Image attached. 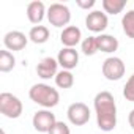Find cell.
Segmentation results:
<instances>
[{
  "label": "cell",
  "mask_w": 134,
  "mask_h": 134,
  "mask_svg": "<svg viewBox=\"0 0 134 134\" xmlns=\"http://www.w3.org/2000/svg\"><path fill=\"white\" fill-rule=\"evenodd\" d=\"M93 107L96 114V125L101 131L110 132L117 126V104L110 92L104 90L96 93L93 99Z\"/></svg>",
  "instance_id": "1"
},
{
  "label": "cell",
  "mask_w": 134,
  "mask_h": 134,
  "mask_svg": "<svg viewBox=\"0 0 134 134\" xmlns=\"http://www.w3.org/2000/svg\"><path fill=\"white\" fill-rule=\"evenodd\" d=\"M29 98L35 104H40L44 109H52L58 104L60 93L57 88H54L47 84H35L29 90Z\"/></svg>",
  "instance_id": "2"
},
{
  "label": "cell",
  "mask_w": 134,
  "mask_h": 134,
  "mask_svg": "<svg viewBox=\"0 0 134 134\" xmlns=\"http://www.w3.org/2000/svg\"><path fill=\"white\" fill-rule=\"evenodd\" d=\"M22 110H24L22 101L16 95L8 93V92L0 93V112H2L3 117L13 118V120L19 118L22 115Z\"/></svg>",
  "instance_id": "3"
},
{
  "label": "cell",
  "mask_w": 134,
  "mask_h": 134,
  "mask_svg": "<svg viewBox=\"0 0 134 134\" xmlns=\"http://www.w3.org/2000/svg\"><path fill=\"white\" fill-rule=\"evenodd\" d=\"M47 21L51 25L57 27V29H65L68 27L70 21H71V11L70 8L63 5V3H52L49 8H47Z\"/></svg>",
  "instance_id": "4"
},
{
  "label": "cell",
  "mask_w": 134,
  "mask_h": 134,
  "mask_svg": "<svg viewBox=\"0 0 134 134\" xmlns=\"http://www.w3.org/2000/svg\"><path fill=\"white\" fill-rule=\"evenodd\" d=\"M126 66L120 57H109L103 63V76L107 81H120L125 76Z\"/></svg>",
  "instance_id": "5"
},
{
  "label": "cell",
  "mask_w": 134,
  "mask_h": 134,
  "mask_svg": "<svg viewBox=\"0 0 134 134\" xmlns=\"http://www.w3.org/2000/svg\"><path fill=\"white\" fill-rule=\"evenodd\" d=\"M66 115H68V120H70L71 125L84 126L90 120V109L85 103H81V101L73 103V104H70L68 110H66Z\"/></svg>",
  "instance_id": "6"
},
{
  "label": "cell",
  "mask_w": 134,
  "mask_h": 134,
  "mask_svg": "<svg viewBox=\"0 0 134 134\" xmlns=\"http://www.w3.org/2000/svg\"><path fill=\"white\" fill-rule=\"evenodd\" d=\"M58 120L55 118V114H52L49 109H43V110H38L35 112L33 118H32V123H33V128L38 131V132H47L54 128V125L57 123Z\"/></svg>",
  "instance_id": "7"
},
{
  "label": "cell",
  "mask_w": 134,
  "mask_h": 134,
  "mask_svg": "<svg viewBox=\"0 0 134 134\" xmlns=\"http://www.w3.org/2000/svg\"><path fill=\"white\" fill-rule=\"evenodd\" d=\"M109 25V19H107V14L104 11H90L85 18V27L93 32V33H103Z\"/></svg>",
  "instance_id": "8"
},
{
  "label": "cell",
  "mask_w": 134,
  "mask_h": 134,
  "mask_svg": "<svg viewBox=\"0 0 134 134\" xmlns=\"http://www.w3.org/2000/svg\"><path fill=\"white\" fill-rule=\"evenodd\" d=\"M57 62L62 66V70L71 71L79 63V54L74 47H63L57 55Z\"/></svg>",
  "instance_id": "9"
},
{
  "label": "cell",
  "mask_w": 134,
  "mask_h": 134,
  "mask_svg": "<svg viewBox=\"0 0 134 134\" xmlns=\"http://www.w3.org/2000/svg\"><path fill=\"white\" fill-rule=\"evenodd\" d=\"M29 43V36H25V33L19 32V30H11L3 36V44L5 49H8L10 52L13 51H22Z\"/></svg>",
  "instance_id": "10"
},
{
  "label": "cell",
  "mask_w": 134,
  "mask_h": 134,
  "mask_svg": "<svg viewBox=\"0 0 134 134\" xmlns=\"http://www.w3.org/2000/svg\"><path fill=\"white\" fill-rule=\"evenodd\" d=\"M58 66H60V65H58L57 58L44 57V58L36 65V74H38L41 79L47 81V79L57 76V73H58Z\"/></svg>",
  "instance_id": "11"
},
{
  "label": "cell",
  "mask_w": 134,
  "mask_h": 134,
  "mask_svg": "<svg viewBox=\"0 0 134 134\" xmlns=\"http://www.w3.org/2000/svg\"><path fill=\"white\" fill-rule=\"evenodd\" d=\"M81 38H82V32L79 27L76 25H68L65 27L60 33V41L65 47H74L81 43Z\"/></svg>",
  "instance_id": "12"
},
{
  "label": "cell",
  "mask_w": 134,
  "mask_h": 134,
  "mask_svg": "<svg viewBox=\"0 0 134 134\" xmlns=\"http://www.w3.org/2000/svg\"><path fill=\"white\" fill-rule=\"evenodd\" d=\"M46 14H47V10L41 0H33V2H30L27 5V18L32 24L40 25V22L44 19Z\"/></svg>",
  "instance_id": "13"
},
{
  "label": "cell",
  "mask_w": 134,
  "mask_h": 134,
  "mask_svg": "<svg viewBox=\"0 0 134 134\" xmlns=\"http://www.w3.org/2000/svg\"><path fill=\"white\" fill-rule=\"evenodd\" d=\"M96 41H98V51H101V52L112 54L118 49V40L112 35L101 33V35L96 36Z\"/></svg>",
  "instance_id": "14"
},
{
  "label": "cell",
  "mask_w": 134,
  "mask_h": 134,
  "mask_svg": "<svg viewBox=\"0 0 134 134\" xmlns=\"http://www.w3.org/2000/svg\"><path fill=\"white\" fill-rule=\"evenodd\" d=\"M49 29L46 25H33L29 32V40L35 44H44L49 40Z\"/></svg>",
  "instance_id": "15"
},
{
  "label": "cell",
  "mask_w": 134,
  "mask_h": 134,
  "mask_svg": "<svg viewBox=\"0 0 134 134\" xmlns=\"http://www.w3.org/2000/svg\"><path fill=\"white\" fill-rule=\"evenodd\" d=\"M16 65V58L13 55V52H10L8 49H2L0 51V71L2 73H10Z\"/></svg>",
  "instance_id": "16"
},
{
  "label": "cell",
  "mask_w": 134,
  "mask_h": 134,
  "mask_svg": "<svg viewBox=\"0 0 134 134\" xmlns=\"http://www.w3.org/2000/svg\"><path fill=\"white\" fill-rule=\"evenodd\" d=\"M126 0H103V10L106 14H118L125 10Z\"/></svg>",
  "instance_id": "17"
},
{
  "label": "cell",
  "mask_w": 134,
  "mask_h": 134,
  "mask_svg": "<svg viewBox=\"0 0 134 134\" xmlns=\"http://www.w3.org/2000/svg\"><path fill=\"white\" fill-rule=\"evenodd\" d=\"M55 84L58 88H71L74 85V76L71 71H66V70H62L57 73L55 76Z\"/></svg>",
  "instance_id": "18"
},
{
  "label": "cell",
  "mask_w": 134,
  "mask_h": 134,
  "mask_svg": "<svg viewBox=\"0 0 134 134\" xmlns=\"http://www.w3.org/2000/svg\"><path fill=\"white\" fill-rule=\"evenodd\" d=\"M121 27L128 38L134 40V10H129L121 18Z\"/></svg>",
  "instance_id": "19"
},
{
  "label": "cell",
  "mask_w": 134,
  "mask_h": 134,
  "mask_svg": "<svg viewBox=\"0 0 134 134\" xmlns=\"http://www.w3.org/2000/svg\"><path fill=\"white\" fill-rule=\"evenodd\" d=\"M81 51L85 55H95L98 52V41L96 36H88L81 43Z\"/></svg>",
  "instance_id": "20"
},
{
  "label": "cell",
  "mask_w": 134,
  "mask_h": 134,
  "mask_svg": "<svg viewBox=\"0 0 134 134\" xmlns=\"http://www.w3.org/2000/svg\"><path fill=\"white\" fill-rule=\"evenodd\" d=\"M123 96L126 98V101L134 103V74L129 76V79L126 81V84L123 87Z\"/></svg>",
  "instance_id": "21"
},
{
  "label": "cell",
  "mask_w": 134,
  "mask_h": 134,
  "mask_svg": "<svg viewBox=\"0 0 134 134\" xmlns=\"http://www.w3.org/2000/svg\"><path fill=\"white\" fill-rule=\"evenodd\" d=\"M49 134H71V131H70V126L65 121H57L54 125V128L49 131Z\"/></svg>",
  "instance_id": "22"
},
{
  "label": "cell",
  "mask_w": 134,
  "mask_h": 134,
  "mask_svg": "<svg viewBox=\"0 0 134 134\" xmlns=\"http://www.w3.org/2000/svg\"><path fill=\"white\" fill-rule=\"evenodd\" d=\"M76 5L81 10H92L96 5V0H76Z\"/></svg>",
  "instance_id": "23"
},
{
  "label": "cell",
  "mask_w": 134,
  "mask_h": 134,
  "mask_svg": "<svg viewBox=\"0 0 134 134\" xmlns=\"http://www.w3.org/2000/svg\"><path fill=\"white\" fill-rule=\"evenodd\" d=\"M128 121H129V126L134 129V109L129 112V115H128Z\"/></svg>",
  "instance_id": "24"
},
{
  "label": "cell",
  "mask_w": 134,
  "mask_h": 134,
  "mask_svg": "<svg viewBox=\"0 0 134 134\" xmlns=\"http://www.w3.org/2000/svg\"><path fill=\"white\" fill-rule=\"evenodd\" d=\"M0 134H7V132H5V129H2V132H0Z\"/></svg>",
  "instance_id": "25"
}]
</instances>
